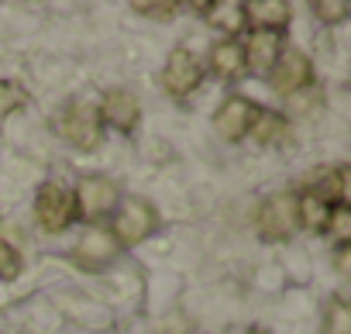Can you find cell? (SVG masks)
Wrapping results in <instances>:
<instances>
[{"label": "cell", "instance_id": "cell-1", "mask_svg": "<svg viewBox=\"0 0 351 334\" xmlns=\"http://www.w3.org/2000/svg\"><path fill=\"white\" fill-rule=\"evenodd\" d=\"M52 128L76 152H97L104 141V124L97 117V104H90V100H69L52 117Z\"/></svg>", "mask_w": 351, "mask_h": 334}, {"label": "cell", "instance_id": "cell-2", "mask_svg": "<svg viewBox=\"0 0 351 334\" xmlns=\"http://www.w3.org/2000/svg\"><path fill=\"white\" fill-rule=\"evenodd\" d=\"M35 217H38V224H42L49 235L69 231V228L80 221L73 187H62V183H56V180L42 183L38 193H35Z\"/></svg>", "mask_w": 351, "mask_h": 334}, {"label": "cell", "instance_id": "cell-3", "mask_svg": "<svg viewBox=\"0 0 351 334\" xmlns=\"http://www.w3.org/2000/svg\"><path fill=\"white\" fill-rule=\"evenodd\" d=\"M73 197H76V214L80 221H90V224H100L104 217H110L121 204V187L110 180V176H83L76 187H73Z\"/></svg>", "mask_w": 351, "mask_h": 334}, {"label": "cell", "instance_id": "cell-4", "mask_svg": "<svg viewBox=\"0 0 351 334\" xmlns=\"http://www.w3.org/2000/svg\"><path fill=\"white\" fill-rule=\"evenodd\" d=\"M255 228H258L262 241H289L300 231L296 193L282 190V193H272L269 200H262V207L255 214Z\"/></svg>", "mask_w": 351, "mask_h": 334}, {"label": "cell", "instance_id": "cell-5", "mask_svg": "<svg viewBox=\"0 0 351 334\" xmlns=\"http://www.w3.org/2000/svg\"><path fill=\"white\" fill-rule=\"evenodd\" d=\"M155 228H158V211L148 200L131 197V200H121L117 204L110 235L121 241V248H131V245H141L145 238H152Z\"/></svg>", "mask_w": 351, "mask_h": 334}, {"label": "cell", "instance_id": "cell-6", "mask_svg": "<svg viewBox=\"0 0 351 334\" xmlns=\"http://www.w3.org/2000/svg\"><path fill=\"white\" fill-rule=\"evenodd\" d=\"M200 83H204V62L186 45H176L162 66V90L176 100H186Z\"/></svg>", "mask_w": 351, "mask_h": 334}, {"label": "cell", "instance_id": "cell-7", "mask_svg": "<svg viewBox=\"0 0 351 334\" xmlns=\"http://www.w3.org/2000/svg\"><path fill=\"white\" fill-rule=\"evenodd\" d=\"M124 255V248H121V241L110 235V228H104V224H90L83 235H80V241H76V248H73V262L80 265V269H86V272H100V269H107L114 259H121Z\"/></svg>", "mask_w": 351, "mask_h": 334}, {"label": "cell", "instance_id": "cell-8", "mask_svg": "<svg viewBox=\"0 0 351 334\" xmlns=\"http://www.w3.org/2000/svg\"><path fill=\"white\" fill-rule=\"evenodd\" d=\"M265 80L279 97H300L303 90L313 86V62L296 49H282V56L276 59V66L269 69Z\"/></svg>", "mask_w": 351, "mask_h": 334}, {"label": "cell", "instance_id": "cell-9", "mask_svg": "<svg viewBox=\"0 0 351 334\" xmlns=\"http://www.w3.org/2000/svg\"><path fill=\"white\" fill-rule=\"evenodd\" d=\"M97 117H100V124L114 128L117 134H134L138 124H141V104H138V97H134L131 90L114 86V90H107V93L100 97Z\"/></svg>", "mask_w": 351, "mask_h": 334}, {"label": "cell", "instance_id": "cell-10", "mask_svg": "<svg viewBox=\"0 0 351 334\" xmlns=\"http://www.w3.org/2000/svg\"><path fill=\"white\" fill-rule=\"evenodd\" d=\"M241 52H245V73L248 76H269V69L282 56V35L279 32H258V28H252L241 38Z\"/></svg>", "mask_w": 351, "mask_h": 334}, {"label": "cell", "instance_id": "cell-11", "mask_svg": "<svg viewBox=\"0 0 351 334\" xmlns=\"http://www.w3.org/2000/svg\"><path fill=\"white\" fill-rule=\"evenodd\" d=\"M255 114H258V104L248 100V97H241V93H234V97H228V100L221 104V110L214 114V131H217L224 141H241V138H248Z\"/></svg>", "mask_w": 351, "mask_h": 334}, {"label": "cell", "instance_id": "cell-12", "mask_svg": "<svg viewBox=\"0 0 351 334\" xmlns=\"http://www.w3.org/2000/svg\"><path fill=\"white\" fill-rule=\"evenodd\" d=\"M193 8L204 14V21H207L210 28H217V32L228 35V38H234V35H241V32L248 28L241 0H214V4H193Z\"/></svg>", "mask_w": 351, "mask_h": 334}, {"label": "cell", "instance_id": "cell-13", "mask_svg": "<svg viewBox=\"0 0 351 334\" xmlns=\"http://www.w3.org/2000/svg\"><path fill=\"white\" fill-rule=\"evenodd\" d=\"M310 197H317L320 204L327 207H337V204H348V165H330V169L317 173L306 187Z\"/></svg>", "mask_w": 351, "mask_h": 334}, {"label": "cell", "instance_id": "cell-14", "mask_svg": "<svg viewBox=\"0 0 351 334\" xmlns=\"http://www.w3.org/2000/svg\"><path fill=\"white\" fill-rule=\"evenodd\" d=\"M293 18V8L286 0H255V4H245V21L258 32H279L289 25Z\"/></svg>", "mask_w": 351, "mask_h": 334}, {"label": "cell", "instance_id": "cell-15", "mask_svg": "<svg viewBox=\"0 0 351 334\" xmlns=\"http://www.w3.org/2000/svg\"><path fill=\"white\" fill-rule=\"evenodd\" d=\"M289 134H293L289 117H282L279 110H265V107H258V114H255V121H252V131H248V138H252L255 145H269V148H276V145H286Z\"/></svg>", "mask_w": 351, "mask_h": 334}, {"label": "cell", "instance_id": "cell-16", "mask_svg": "<svg viewBox=\"0 0 351 334\" xmlns=\"http://www.w3.org/2000/svg\"><path fill=\"white\" fill-rule=\"evenodd\" d=\"M207 62H210V73H217V76H224V80L245 76V52H241V42H238V38L217 42V45L210 49Z\"/></svg>", "mask_w": 351, "mask_h": 334}, {"label": "cell", "instance_id": "cell-17", "mask_svg": "<svg viewBox=\"0 0 351 334\" xmlns=\"http://www.w3.org/2000/svg\"><path fill=\"white\" fill-rule=\"evenodd\" d=\"M296 214H300V228H306L313 235H327V221H330V207L327 204H320L310 193H300L296 197Z\"/></svg>", "mask_w": 351, "mask_h": 334}, {"label": "cell", "instance_id": "cell-18", "mask_svg": "<svg viewBox=\"0 0 351 334\" xmlns=\"http://www.w3.org/2000/svg\"><path fill=\"white\" fill-rule=\"evenodd\" d=\"M320 334H351V307H348L344 293H334V296L327 300Z\"/></svg>", "mask_w": 351, "mask_h": 334}, {"label": "cell", "instance_id": "cell-19", "mask_svg": "<svg viewBox=\"0 0 351 334\" xmlns=\"http://www.w3.org/2000/svg\"><path fill=\"white\" fill-rule=\"evenodd\" d=\"M25 104H28V90H25L21 83H14V80L0 76V121L11 117V114H18Z\"/></svg>", "mask_w": 351, "mask_h": 334}, {"label": "cell", "instance_id": "cell-20", "mask_svg": "<svg viewBox=\"0 0 351 334\" xmlns=\"http://www.w3.org/2000/svg\"><path fill=\"white\" fill-rule=\"evenodd\" d=\"M327 235H330L337 245H351V207H348V204H337V207H330Z\"/></svg>", "mask_w": 351, "mask_h": 334}, {"label": "cell", "instance_id": "cell-21", "mask_svg": "<svg viewBox=\"0 0 351 334\" xmlns=\"http://www.w3.org/2000/svg\"><path fill=\"white\" fill-rule=\"evenodd\" d=\"M21 252L11 245V241H4L0 238V283H11V279H18L21 276Z\"/></svg>", "mask_w": 351, "mask_h": 334}, {"label": "cell", "instance_id": "cell-22", "mask_svg": "<svg viewBox=\"0 0 351 334\" xmlns=\"http://www.w3.org/2000/svg\"><path fill=\"white\" fill-rule=\"evenodd\" d=\"M313 14H317L320 25H341V21L351 14V8L341 4V0H317V4H313Z\"/></svg>", "mask_w": 351, "mask_h": 334}, {"label": "cell", "instance_id": "cell-23", "mask_svg": "<svg viewBox=\"0 0 351 334\" xmlns=\"http://www.w3.org/2000/svg\"><path fill=\"white\" fill-rule=\"evenodd\" d=\"M131 11L148 18V21H172L183 11V4H145V0H138V4H131Z\"/></svg>", "mask_w": 351, "mask_h": 334}, {"label": "cell", "instance_id": "cell-24", "mask_svg": "<svg viewBox=\"0 0 351 334\" xmlns=\"http://www.w3.org/2000/svg\"><path fill=\"white\" fill-rule=\"evenodd\" d=\"M334 269H337L341 276L351 272V245H337V248H334Z\"/></svg>", "mask_w": 351, "mask_h": 334}, {"label": "cell", "instance_id": "cell-25", "mask_svg": "<svg viewBox=\"0 0 351 334\" xmlns=\"http://www.w3.org/2000/svg\"><path fill=\"white\" fill-rule=\"evenodd\" d=\"M245 334H269V331H265V327H248Z\"/></svg>", "mask_w": 351, "mask_h": 334}]
</instances>
